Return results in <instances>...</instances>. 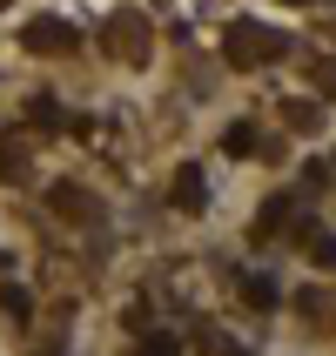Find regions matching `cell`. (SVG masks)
Masks as SVG:
<instances>
[{
  "label": "cell",
  "mask_w": 336,
  "mask_h": 356,
  "mask_svg": "<svg viewBox=\"0 0 336 356\" xmlns=\"http://www.w3.org/2000/svg\"><path fill=\"white\" fill-rule=\"evenodd\" d=\"M282 54V34H269V27H249V20H236L229 27V60L236 67H262V60Z\"/></svg>",
  "instance_id": "6da1fadb"
},
{
  "label": "cell",
  "mask_w": 336,
  "mask_h": 356,
  "mask_svg": "<svg viewBox=\"0 0 336 356\" xmlns=\"http://www.w3.org/2000/svg\"><path fill=\"white\" fill-rule=\"evenodd\" d=\"M256 148V128H229V155H249Z\"/></svg>",
  "instance_id": "277c9868"
},
{
  "label": "cell",
  "mask_w": 336,
  "mask_h": 356,
  "mask_svg": "<svg viewBox=\"0 0 336 356\" xmlns=\"http://www.w3.org/2000/svg\"><path fill=\"white\" fill-rule=\"evenodd\" d=\"M148 356H175V343H168V337H155V343H148Z\"/></svg>",
  "instance_id": "5b68a950"
},
{
  "label": "cell",
  "mask_w": 336,
  "mask_h": 356,
  "mask_svg": "<svg viewBox=\"0 0 336 356\" xmlns=\"http://www.w3.org/2000/svg\"><path fill=\"white\" fill-rule=\"evenodd\" d=\"M168 195H175V209H202V202H209V181H202L195 161H182V168H175V188H168Z\"/></svg>",
  "instance_id": "7a4b0ae2"
},
{
  "label": "cell",
  "mask_w": 336,
  "mask_h": 356,
  "mask_svg": "<svg viewBox=\"0 0 336 356\" xmlns=\"http://www.w3.org/2000/svg\"><path fill=\"white\" fill-rule=\"evenodd\" d=\"M27 47H74V27H61V20H34V27H27Z\"/></svg>",
  "instance_id": "3957f363"
}]
</instances>
